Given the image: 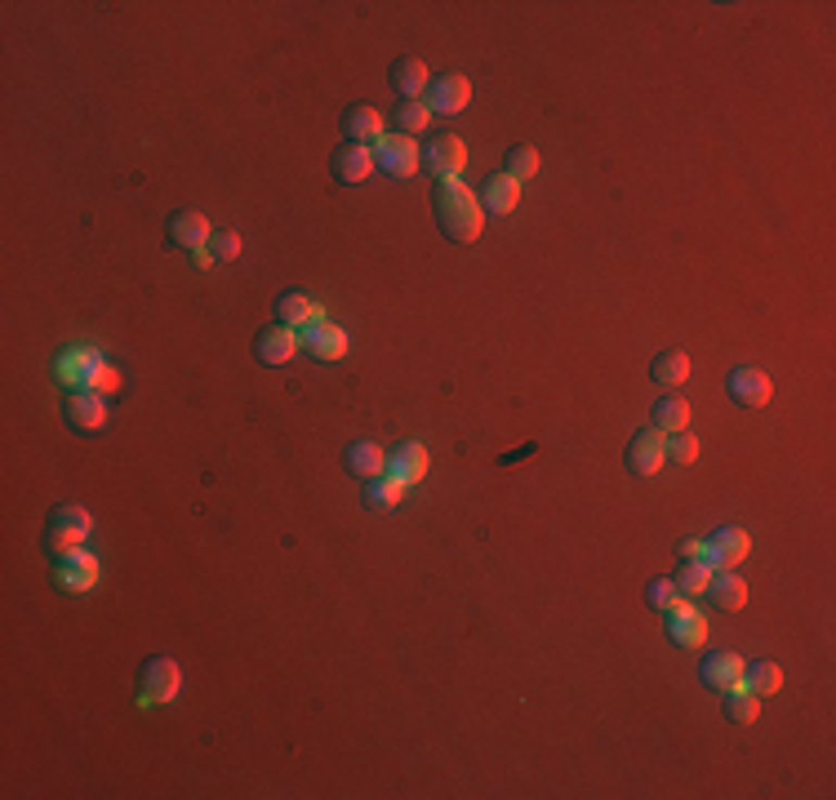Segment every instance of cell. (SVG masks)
<instances>
[{
  "instance_id": "1",
  "label": "cell",
  "mask_w": 836,
  "mask_h": 800,
  "mask_svg": "<svg viewBox=\"0 0 836 800\" xmlns=\"http://www.w3.org/2000/svg\"><path fill=\"white\" fill-rule=\"evenodd\" d=\"M432 214H436V227L449 245H472L485 231L481 201L472 196V187H463L458 178H445L432 187Z\"/></svg>"
},
{
  "instance_id": "2",
  "label": "cell",
  "mask_w": 836,
  "mask_h": 800,
  "mask_svg": "<svg viewBox=\"0 0 836 800\" xmlns=\"http://www.w3.org/2000/svg\"><path fill=\"white\" fill-rule=\"evenodd\" d=\"M89 530H94V521H89V511H85V507H76V503H63V507H54V511H50V521H45L40 547H45V556H50V560H63V556H72V551H80V547H85Z\"/></svg>"
},
{
  "instance_id": "3",
  "label": "cell",
  "mask_w": 836,
  "mask_h": 800,
  "mask_svg": "<svg viewBox=\"0 0 836 800\" xmlns=\"http://www.w3.org/2000/svg\"><path fill=\"white\" fill-rule=\"evenodd\" d=\"M182 689V668L174 663V658L156 653L143 663V672H138V708H156V702H174Z\"/></svg>"
},
{
  "instance_id": "4",
  "label": "cell",
  "mask_w": 836,
  "mask_h": 800,
  "mask_svg": "<svg viewBox=\"0 0 836 800\" xmlns=\"http://www.w3.org/2000/svg\"><path fill=\"white\" fill-rule=\"evenodd\" d=\"M663 632H668V640L672 645H681V649H699L704 640H708V623H704V614L699 609L689 605V596H672L663 609Z\"/></svg>"
},
{
  "instance_id": "5",
  "label": "cell",
  "mask_w": 836,
  "mask_h": 800,
  "mask_svg": "<svg viewBox=\"0 0 836 800\" xmlns=\"http://www.w3.org/2000/svg\"><path fill=\"white\" fill-rule=\"evenodd\" d=\"M299 334V347L312 356V360H343L347 356V329H339L334 320H325V312L316 307V316L294 329Z\"/></svg>"
},
{
  "instance_id": "6",
  "label": "cell",
  "mask_w": 836,
  "mask_h": 800,
  "mask_svg": "<svg viewBox=\"0 0 836 800\" xmlns=\"http://www.w3.org/2000/svg\"><path fill=\"white\" fill-rule=\"evenodd\" d=\"M418 156H423V174H432L436 182L458 178L463 165H468V148H463L458 134H432L428 143L418 148Z\"/></svg>"
},
{
  "instance_id": "7",
  "label": "cell",
  "mask_w": 836,
  "mask_h": 800,
  "mask_svg": "<svg viewBox=\"0 0 836 800\" xmlns=\"http://www.w3.org/2000/svg\"><path fill=\"white\" fill-rule=\"evenodd\" d=\"M375 169H383L388 178H414L423 169V156H418V143L405 134H383L375 143Z\"/></svg>"
},
{
  "instance_id": "8",
  "label": "cell",
  "mask_w": 836,
  "mask_h": 800,
  "mask_svg": "<svg viewBox=\"0 0 836 800\" xmlns=\"http://www.w3.org/2000/svg\"><path fill=\"white\" fill-rule=\"evenodd\" d=\"M423 103H428L432 116H458L463 107L472 103V80H468V76H458V72L436 76V80L428 85V93H423Z\"/></svg>"
},
{
  "instance_id": "9",
  "label": "cell",
  "mask_w": 836,
  "mask_h": 800,
  "mask_svg": "<svg viewBox=\"0 0 836 800\" xmlns=\"http://www.w3.org/2000/svg\"><path fill=\"white\" fill-rule=\"evenodd\" d=\"M63 418L72 432H103L107 428V396H94V392H67L63 396Z\"/></svg>"
},
{
  "instance_id": "10",
  "label": "cell",
  "mask_w": 836,
  "mask_h": 800,
  "mask_svg": "<svg viewBox=\"0 0 836 800\" xmlns=\"http://www.w3.org/2000/svg\"><path fill=\"white\" fill-rule=\"evenodd\" d=\"M210 237H214V227H210V218L201 214V209H174L169 214V223H165V241L174 245V250H201V245H210Z\"/></svg>"
},
{
  "instance_id": "11",
  "label": "cell",
  "mask_w": 836,
  "mask_h": 800,
  "mask_svg": "<svg viewBox=\"0 0 836 800\" xmlns=\"http://www.w3.org/2000/svg\"><path fill=\"white\" fill-rule=\"evenodd\" d=\"M748 551H752V538H748V530H738V525H725V530L704 538V556H708L712 570H738V560Z\"/></svg>"
},
{
  "instance_id": "12",
  "label": "cell",
  "mask_w": 836,
  "mask_h": 800,
  "mask_svg": "<svg viewBox=\"0 0 836 800\" xmlns=\"http://www.w3.org/2000/svg\"><path fill=\"white\" fill-rule=\"evenodd\" d=\"M623 462H628V472L632 477H659L663 472V436L655 428H645V432H632L628 449H623Z\"/></svg>"
},
{
  "instance_id": "13",
  "label": "cell",
  "mask_w": 836,
  "mask_h": 800,
  "mask_svg": "<svg viewBox=\"0 0 836 800\" xmlns=\"http://www.w3.org/2000/svg\"><path fill=\"white\" fill-rule=\"evenodd\" d=\"M294 352H299V334H294V329H286V325H276V320L254 334V360L267 365V369L290 365Z\"/></svg>"
},
{
  "instance_id": "14",
  "label": "cell",
  "mask_w": 836,
  "mask_h": 800,
  "mask_svg": "<svg viewBox=\"0 0 836 800\" xmlns=\"http://www.w3.org/2000/svg\"><path fill=\"white\" fill-rule=\"evenodd\" d=\"M725 392H730V401L743 405V409H761V405H770V392H774V388H770V379H765V369L738 365V369H730Z\"/></svg>"
},
{
  "instance_id": "15",
  "label": "cell",
  "mask_w": 836,
  "mask_h": 800,
  "mask_svg": "<svg viewBox=\"0 0 836 800\" xmlns=\"http://www.w3.org/2000/svg\"><path fill=\"white\" fill-rule=\"evenodd\" d=\"M94 583H99V556H89L85 547L72 551V556H63V560H54V587H59V592L80 596V592H89Z\"/></svg>"
},
{
  "instance_id": "16",
  "label": "cell",
  "mask_w": 836,
  "mask_h": 800,
  "mask_svg": "<svg viewBox=\"0 0 836 800\" xmlns=\"http://www.w3.org/2000/svg\"><path fill=\"white\" fill-rule=\"evenodd\" d=\"M339 129H343V143L375 148L379 138H383V112H379V107H369V103H352V107H343Z\"/></svg>"
},
{
  "instance_id": "17",
  "label": "cell",
  "mask_w": 836,
  "mask_h": 800,
  "mask_svg": "<svg viewBox=\"0 0 836 800\" xmlns=\"http://www.w3.org/2000/svg\"><path fill=\"white\" fill-rule=\"evenodd\" d=\"M743 658L738 653H730V649H717V653H704V663H699V681H704V689H712V694H725V689H734L738 681H743Z\"/></svg>"
},
{
  "instance_id": "18",
  "label": "cell",
  "mask_w": 836,
  "mask_h": 800,
  "mask_svg": "<svg viewBox=\"0 0 836 800\" xmlns=\"http://www.w3.org/2000/svg\"><path fill=\"white\" fill-rule=\"evenodd\" d=\"M330 174H334V182H343V187H356V182H365L369 174H375V148L343 143V148L330 156Z\"/></svg>"
},
{
  "instance_id": "19",
  "label": "cell",
  "mask_w": 836,
  "mask_h": 800,
  "mask_svg": "<svg viewBox=\"0 0 836 800\" xmlns=\"http://www.w3.org/2000/svg\"><path fill=\"white\" fill-rule=\"evenodd\" d=\"M481 214H490V218H507L517 205H521V182L517 178H507V174H490L485 182H481Z\"/></svg>"
},
{
  "instance_id": "20",
  "label": "cell",
  "mask_w": 836,
  "mask_h": 800,
  "mask_svg": "<svg viewBox=\"0 0 836 800\" xmlns=\"http://www.w3.org/2000/svg\"><path fill=\"white\" fill-rule=\"evenodd\" d=\"M388 85L396 89V99H423L428 85H432L428 63H423V59H414V54L396 59V63L388 67Z\"/></svg>"
},
{
  "instance_id": "21",
  "label": "cell",
  "mask_w": 836,
  "mask_h": 800,
  "mask_svg": "<svg viewBox=\"0 0 836 800\" xmlns=\"http://www.w3.org/2000/svg\"><path fill=\"white\" fill-rule=\"evenodd\" d=\"M343 467L356 477V481H375V477H383L388 472V454H383V445H375V441H352L347 449H343Z\"/></svg>"
},
{
  "instance_id": "22",
  "label": "cell",
  "mask_w": 836,
  "mask_h": 800,
  "mask_svg": "<svg viewBox=\"0 0 836 800\" xmlns=\"http://www.w3.org/2000/svg\"><path fill=\"white\" fill-rule=\"evenodd\" d=\"M428 449L423 445H418V441H401L392 454H388V472L401 481V485H418V481H423L428 477Z\"/></svg>"
},
{
  "instance_id": "23",
  "label": "cell",
  "mask_w": 836,
  "mask_h": 800,
  "mask_svg": "<svg viewBox=\"0 0 836 800\" xmlns=\"http://www.w3.org/2000/svg\"><path fill=\"white\" fill-rule=\"evenodd\" d=\"M94 360H99L94 347H67V352L54 360V383L67 388V392H80V388H85V373H89V365H94Z\"/></svg>"
},
{
  "instance_id": "24",
  "label": "cell",
  "mask_w": 836,
  "mask_h": 800,
  "mask_svg": "<svg viewBox=\"0 0 836 800\" xmlns=\"http://www.w3.org/2000/svg\"><path fill=\"white\" fill-rule=\"evenodd\" d=\"M708 600L725 614H738L743 605H748V583L738 579V570H717L712 583H708Z\"/></svg>"
},
{
  "instance_id": "25",
  "label": "cell",
  "mask_w": 836,
  "mask_h": 800,
  "mask_svg": "<svg viewBox=\"0 0 836 800\" xmlns=\"http://www.w3.org/2000/svg\"><path fill=\"white\" fill-rule=\"evenodd\" d=\"M271 316H276V325H286V329H303L316 316V303H312L307 290H281V294H276V303H271Z\"/></svg>"
},
{
  "instance_id": "26",
  "label": "cell",
  "mask_w": 836,
  "mask_h": 800,
  "mask_svg": "<svg viewBox=\"0 0 836 800\" xmlns=\"http://www.w3.org/2000/svg\"><path fill=\"white\" fill-rule=\"evenodd\" d=\"M649 422H655V432H659V436L685 432V422H689V401L676 396V392H663V401H655V409H649Z\"/></svg>"
},
{
  "instance_id": "27",
  "label": "cell",
  "mask_w": 836,
  "mask_h": 800,
  "mask_svg": "<svg viewBox=\"0 0 836 800\" xmlns=\"http://www.w3.org/2000/svg\"><path fill=\"white\" fill-rule=\"evenodd\" d=\"M649 379H655L663 392H676L685 379H689V356L681 347H668L655 356V365H649Z\"/></svg>"
},
{
  "instance_id": "28",
  "label": "cell",
  "mask_w": 836,
  "mask_h": 800,
  "mask_svg": "<svg viewBox=\"0 0 836 800\" xmlns=\"http://www.w3.org/2000/svg\"><path fill=\"white\" fill-rule=\"evenodd\" d=\"M712 564H708V556H694V560H681L676 564V574H672V587H676V596H704L708 592V583H712Z\"/></svg>"
},
{
  "instance_id": "29",
  "label": "cell",
  "mask_w": 836,
  "mask_h": 800,
  "mask_svg": "<svg viewBox=\"0 0 836 800\" xmlns=\"http://www.w3.org/2000/svg\"><path fill=\"white\" fill-rule=\"evenodd\" d=\"M365 490H360V503H365V511H392L396 503H401V494H405V485L392 477V472H383V477H375V481H360Z\"/></svg>"
},
{
  "instance_id": "30",
  "label": "cell",
  "mask_w": 836,
  "mask_h": 800,
  "mask_svg": "<svg viewBox=\"0 0 836 800\" xmlns=\"http://www.w3.org/2000/svg\"><path fill=\"white\" fill-rule=\"evenodd\" d=\"M721 698H725V721H730V725H752L757 712H761V698H757L748 685H743V681H738L734 689H725Z\"/></svg>"
},
{
  "instance_id": "31",
  "label": "cell",
  "mask_w": 836,
  "mask_h": 800,
  "mask_svg": "<svg viewBox=\"0 0 836 800\" xmlns=\"http://www.w3.org/2000/svg\"><path fill=\"white\" fill-rule=\"evenodd\" d=\"M743 685H748L757 698H770V694L783 689V668L770 663V658H761V663H748V668H743Z\"/></svg>"
},
{
  "instance_id": "32",
  "label": "cell",
  "mask_w": 836,
  "mask_h": 800,
  "mask_svg": "<svg viewBox=\"0 0 836 800\" xmlns=\"http://www.w3.org/2000/svg\"><path fill=\"white\" fill-rule=\"evenodd\" d=\"M428 120H432V112H428V103H423V99H401V103L392 107V125H396V134H405V138L423 134V129H428Z\"/></svg>"
},
{
  "instance_id": "33",
  "label": "cell",
  "mask_w": 836,
  "mask_h": 800,
  "mask_svg": "<svg viewBox=\"0 0 836 800\" xmlns=\"http://www.w3.org/2000/svg\"><path fill=\"white\" fill-rule=\"evenodd\" d=\"M503 174L507 178H517L521 187L539 174V152L530 148V143H517V148H507V161H503Z\"/></svg>"
},
{
  "instance_id": "34",
  "label": "cell",
  "mask_w": 836,
  "mask_h": 800,
  "mask_svg": "<svg viewBox=\"0 0 836 800\" xmlns=\"http://www.w3.org/2000/svg\"><path fill=\"white\" fill-rule=\"evenodd\" d=\"M116 388H121V373H116V365H107L103 356L89 365V373H85V392H94V396H116Z\"/></svg>"
},
{
  "instance_id": "35",
  "label": "cell",
  "mask_w": 836,
  "mask_h": 800,
  "mask_svg": "<svg viewBox=\"0 0 836 800\" xmlns=\"http://www.w3.org/2000/svg\"><path fill=\"white\" fill-rule=\"evenodd\" d=\"M694 458H699V441H694V436H685V432L663 436V462H672V467H689Z\"/></svg>"
},
{
  "instance_id": "36",
  "label": "cell",
  "mask_w": 836,
  "mask_h": 800,
  "mask_svg": "<svg viewBox=\"0 0 836 800\" xmlns=\"http://www.w3.org/2000/svg\"><path fill=\"white\" fill-rule=\"evenodd\" d=\"M210 254H214V263L241 258V237H237V231H223V227H214V237H210Z\"/></svg>"
},
{
  "instance_id": "37",
  "label": "cell",
  "mask_w": 836,
  "mask_h": 800,
  "mask_svg": "<svg viewBox=\"0 0 836 800\" xmlns=\"http://www.w3.org/2000/svg\"><path fill=\"white\" fill-rule=\"evenodd\" d=\"M672 596H676L672 579H649V583H645V605H649V609H663Z\"/></svg>"
},
{
  "instance_id": "38",
  "label": "cell",
  "mask_w": 836,
  "mask_h": 800,
  "mask_svg": "<svg viewBox=\"0 0 836 800\" xmlns=\"http://www.w3.org/2000/svg\"><path fill=\"white\" fill-rule=\"evenodd\" d=\"M676 556H681V560L704 556V538H681V543H676Z\"/></svg>"
},
{
  "instance_id": "39",
  "label": "cell",
  "mask_w": 836,
  "mask_h": 800,
  "mask_svg": "<svg viewBox=\"0 0 836 800\" xmlns=\"http://www.w3.org/2000/svg\"><path fill=\"white\" fill-rule=\"evenodd\" d=\"M192 263L205 271V267H214V254H210V245H201V250H192Z\"/></svg>"
}]
</instances>
